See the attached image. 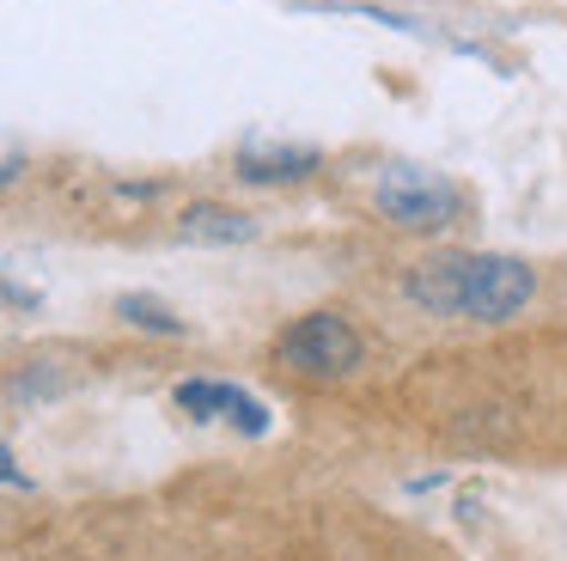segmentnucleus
Masks as SVG:
<instances>
[{
  "label": "nucleus",
  "instance_id": "nucleus-1",
  "mask_svg": "<svg viewBox=\"0 0 567 561\" xmlns=\"http://www.w3.org/2000/svg\"><path fill=\"white\" fill-rule=\"evenodd\" d=\"M403 299L421 317H464V324H506L537 299V268L501 251H445L403 268Z\"/></svg>",
  "mask_w": 567,
  "mask_h": 561
},
{
  "label": "nucleus",
  "instance_id": "nucleus-2",
  "mask_svg": "<svg viewBox=\"0 0 567 561\" xmlns=\"http://www.w3.org/2000/svg\"><path fill=\"white\" fill-rule=\"evenodd\" d=\"M372 207L391 220L396 232H421V238H440L457 220L470 214V195L457 177L433 165H415V159H384L372 171Z\"/></svg>",
  "mask_w": 567,
  "mask_h": 561
},
{
  "label": "nucleus",
  "instance_id": "nucleus-3",
  "mask_svg": "<svg viewBox=\"0 0 567 561\" xmlns=\"http://www.w3.org/2000/svg\"><path fill=\"white\" fill-rule=\"evenodd\" d=\"M269 360L287 378H306V385H336V378H354L367 366V336L348 324L342 312L318 305V312H299L281 336L269 341Z\"/></svg>",
  "mask_w": 567,
  "mask_h": 561
},
{
  "label": "nucleus",
  "instance_id": "nucleus-4",
  "mask_svg": "<svg viewBox=\"0 0 567 561\" xmlns=\"http://www.w3.org/2000/svg\"><path fill=\"white\" fill-rule=\"evenodd\" d=\"M311 171H323V146L311 141H269V134H250L233 146V177L275 190V183H306Z\"/></svg>",
  "mask_w": 567,
  "mask_h": 561
},
{
  "label": "nucleus",
  "instance_id": "nucleus-5",
  "mask_svg": "<svg viewBox=\"0 0 567 561\" xmlns=\"http://www.w3.org/2000/svg\"><path fill=\"white\" fill-rule=\"evenodd\" d=\"M172 402L184 415H196V421H233L238 434H269V409H262L257 397H245L238 385H226V378H177V390H172Z\"/></svg>",
  "mask_w": 567,
  "mask_h": 561
},
{
  "label": "nucleus",
  "instance_id": "nucleus-6",
  "mask_svg": "<svg viewBox=\"0 0 567 561\" xmlns=\"http://www.w3.org/2000/svg\"><path fill=\"white\" fill-rule=\"evenodd\" d=\"M257 232H262V220L233 202H184L172 220L177 244H250Z\"/></svg>",
  "mask_w": 567,
  "mask_h": 561
},
{
  "label": "nucleus",
  "instance_id": "nucleus-7",
  "mask_svg": "<svg viewBox=\"0 0 567 561\" xmlns=\"http://www.w3.org/2000/svg\"><path fill=\"white\" fill-rule=\"evenodd\" d=\"M116 317H123L128 329H147V336H189L177 305H165L159 293H116Z\"/></svg>",
  "mask_w": 567,
  "mask_h": 561
},
{
  "label": "nucleus",
  "instance_id": "nucleus-8",
  "mask_svg": "<svg viewBox=\"0 0 567 561\" xmlns=\"http://www.w3.org/2000/svg\"><path fill=\"white\" fill-rule=\"evenodd\" d=\"M68 385H74V378H68L62 366H50V360H38V366H13V373H7V409H25V397H31V402L62 397Z\"/></svg>",
  "mask_w": 567,
  "mask_h": 561
},
{
  "label": "nucleus",
  "instance_id": "nucleus-9",
  "mask_svg": "<svg viewBox=\"0 0 567 561\" xmlns=\"http://www.w3.org/2000/svg\"><path fill=\"white\" fill-rule=\"evenodd\" d=\"M0 476H7V488H13V494H25V470H19V458H13V446H7V451H0Z\"/></svg>",
  "mask_w": 567,
  "mask_h": 561
},
{
  "label": "nucleus",
  "instance_id": "nucleus-10",
  "mask_svg": "<svg viewBox=\"0 0 567 561\" xmlns=\"http://www.w3.org/2000/svg\"><path fill=\"white\" fill-rule=\"evenodd\" d=\"M440 482H445L440 470H433V476H415V482H409V494H433V488H440Z\"/></svg>",
  "mask_w": 567,
  "mask_h": 561
}]
</instances>
